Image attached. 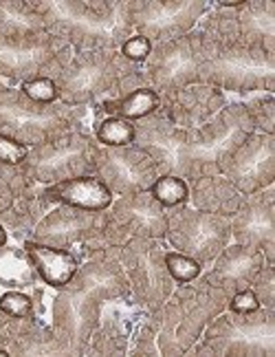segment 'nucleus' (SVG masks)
Masks as SVG:
<instances>
[{"label": "nucleus", "mask_w": 275, "mask_h": 357, "mask_svg": "<svg viewBox=\"0 0 275 357\" xmlns=\"http://www.w3.org/2000/svg\"><path fill=\"white\" fill-rule=\"evenodd\" d=\"M119 247L95 252L81 263L53 300V333L64 355H86L93 331L108 302L130 298V284L123 271Z\"/></svg>", "instance_id": "nucleus-1"}, {"label": "nucleus", "mask_w": 275, "mask_h": 357, "mask_svg": "<svg viewBox=\"0 0 275 357\" xmlns=\"http://www.w3.org/2000/svg\"><path fill=\"white\" fill-rule=\"evenodd\" d=\"M227 302L229 296L203 276L178 284L159 309L148 311L132 355H187Z\"/></svg>", "instance_id": "nucleus-2"}, {"label": "nucleus", "mask_w": 275, "mask_h": 357, "mask_svg": "<svg viewBox=\"0 0 275 357\" xmlns=\"http://www.w3.org/2000/svg\"><path fill=\"white\" fill-rule=\"evenodd\" d=\"M47 31L79 51H119L134 33L128 0H33Z\"/></svg>", "instance_id": "nucleus-3"}, {"label": "nucleus", "mask_w": 275, "mask_h": 357, "mask_svg": "<svg viewBox=\"0 0 275 357\" xmlns=\"http://www.w3.org/2000/svg\"><path fill=\"white\" fill-rule=\"evenodd\" d=\"M53 82L62 104L81 108L150 86L143 66L128 62L119 51H73Z\"/></svg>", "instance_id": "nucleus-4"}, {"label": "nucleus", "mask_w": 275, "mask_h": 357, "mask_svg": "<svg viewBox=\"0 0 275 357\" xmlns=\"http://www.w3.org/2000/svg\"><path fill=\"white\" fill-rule=\"evenodd\" d=\"M84 108L62 102L40 104L29 100L20 89L0 84V135L11 137L26 148L47 144L58 137L84 130Z\"/></svg>", "instance_id": "nucleus-5"}, {"label": "nucleus", "mask_w": 275, "mask_h": 357, "mask_svg": "<svg viewBox=\"0 0 275 357\" xmlns=\"http://www.w3.org/2000/svg\"><path fill=\"white\" fill-rule=\"evenodd\" d=\"M251 132H256V126L242 102L227 104L207 123L187 130L183 148L185 181L223 174L227 159Z\"/></svg>", "instance_id": "nucleus-6"}, {"label": "nucleus", "mask_w": 275, "mask_h": 357, "mask_svg": "<svg viewBox=\"0 0 275 357\" xmlns=\"http://www.w3.org/2000/svg\"><path fill=\"white\" fill-rule=\"evenodd\" d=\"M187 355H275V309L218 313Z\"/></svg>", "instance_id": "nucleus-7"}, {"label": "nucleus", "mask_w": 275, "mask_h": 357, "mask_svg": "<svg viewBox=\"0 0 275 357\" xmlns=\"http://www.w3.org/2000/svg\"><path fill=\"white\" fill-rule=\"evenodd\" d=\"M201 84L242 95L275 91V53L260 47L212 49L201 68Z\"/></svg>", "instance_id": "nucleus-8"}, {"label": "nucleus", "mask_w": 275, "mask_h": 357, "mask_svg": "<svg viewBox=\"0 0 275 357\" xmlns=\"http://www.w3.org/2000/svg\"><path fill=\"white\" fill-rule=\"evenodd\" d=\"M165 231H168V210L150 192H136L113 201L106 210L102 231L81 247L79 254L93 256L95 252L110 247H121L130 238L163 241Z\"/></svg>", "instance_id": "nucleus-9"}, {"label": "nucleus", "mask_w": 275, "mask_h": 357, "mask_svg": "<svg viewBox=\"0 0 275 357\" xmlns=\"http://www.w3.org/2000/svg\"><path fill=\"white\" fill-rule=\"evenodd\" d=\"M201 31L212 49L260 47L275 53V5L271 0H242L238 7H216L203 20Z\"/></svg>", "instance_id": "nucleus-10"}, {"label": "nucleus", "mask_w": 275, "mask_h": 357, "mask_svg": "<svg viewBox=\"0 0 275 357\" xmlns=\"http://www.w3.org/2000/svg\"><path fill=\"white\" fill-rule=\"evenodd\" d=\"M210 53L212 45L201 29H191L176 40L152 45V51L143 62L150 89L163 95L201 84V68L207 62Z\"/></svg>", "instance_id": "nucleus-11"}, {"label": "nucleus", "mask_w": 275, "mask_h": 357, "mask_svg": "<svg viewBox=\"0 0 275 357\" xmlns=\"http://www.w3.org/2000/svg\"><path fill=\"white\" fill-rule=\"evenodd\" d=\"M100 144L86 130H73L47 144L29 148L20 166L40 185L60 183L95 172Z\"/></svg>", "instance_id": "nucleus-12"}, {"label": "nucleus", "mask_w": 275, "mask_h": 357, "mask_svg": "<svg viewBox=\"0 0 275 357\" xmlns=\"http://www.w3.org/2000/svg\"><path fill=\"white\" fill-rule=\"evenodd\" d=\"M117 256L126 271L134 305L143 311L159 309L176 284L165 265V247L161 241L130 238L119 247Z\"/></svg>", "instance_id": "nucleus-13"}, {"label": "nucleus", "mask_w": 275, "mask_h": 357, "mask_svg": "<svg viewBox=\"0 0 275 357\" xmlns=\"http://www.w3.org/2000/svg\"><path fill=\"white\" fill-rule=\"evenodd\" d=\"M165 238L176 252L194 258L201 267H205L229 245L231 221L225 216L178 205L168 210Z\"/></svg>", "instance_id": "nucleus-14"}, {"label": "nucleus", "mask_w": 275, "mask_h": 357, "mask_svg": "<svg viewBox=\"0 0 275 357\" xmlns=\"http://www.w3.org/2000/svg\"><path fill=\"white\" fill-rule=\"evenodd\" d=\"M73 49L51 33L36 38L0 36V77L9 82H29L33 77H55Z\"/></svg>", "instance_id": "nucleus-15"}, {"label": "nucleus", "mask_w": 275, "mask_h": 357, "mask_svg": "<svg viewBox=\"0 0 275 357\" xmlns=\"http://www.w3.org/2000/svg\"><path fill=\"white\" fill-rule=\"evenodd\" d=\"M42 188L20 163H0V225L24 241L29 238L40 218L53 210L42 197Z\"/></svg>", "instance_id": "nucleus-16"}, {"label": "nucleus", "mask_w": 275, "mask_h": 357, "mask_svg": "<svg viewBox=\"0 0 275 357\" xmlns=\"http://www.w3.org/2000/svg\"><path fill=\"white\" fill-rule=\"evenodd\" d=\"M128 5L132 31L152 45L189 33L207 13L203 0H128Z\"/></svg>", "instance_id": "nucleus-17"}, {"label": "nucleus", "mask_w": 275, "mask_h": 357, "mask_svg": "<svg viewBox=\"0 0 275 357\" xmlns=\"http://www.w3.org/2000/svg\"><path fill=\"white\" fill-rule=\"evenodd\" d=\"M95 176L117 197L150 192L159 170L155 161L136 146H100L95 155Z\"/></svg>", "instance_id": "nucleus-18"}, {"label": "nucleus", "mask_w": 275, "mask_h": 357, "mask_svg": "<svg viewBox=\"0 0 275 357\" xmlns=\"http://www.w3.org/2000/svg\"><path fill=\"white\" fill-rule=\"evenodd\" d=\"M223 176L244 197L271 188L275 181V135L251 132L227 159Z\"/></svg>", "instance_id": "nucleus-19"}, {"label": "nucleus", "mask_w": 275, "mask_h": 357, "mask_svg": "<svg viewBox=\"0 0 275 357\" xmlns=\"http://www.w3.org/2000/svg\"><path fill=\"white\" fill-rule=\"evenodd\" d=\"M104 218H106V210L88 212V210L68 208V205H55L53 210H49L38 221L29 241L71 252L77 245L79 247L88 245L100 234L104 227Z\"/></svg>", "instance_id": "nucleus-20"}, {"label": "nucleus", "mask_w": 275, "mask_h": 357, "mask_svg": "<svg viewBox=\"0 0 275 357\" xmlns=\"http://www.w3.org/2000/svg\"><path fill=\"white\" fill-rule=\"evenodd\" d=\"M231 238L258 247L265 263L275 265V190L273 185L249 195L231 218Z\"/></svg>", "instance_id": "nucleus-21"}, {"label": "nucleus", "mask_w": 275, "mask_h": 357, "mask_svg": "<svg viewBox=\"0 0 275 357\" xmlns=\"http://www.w3.org/2000/svg\"><path fill=\"white\" fill-rule=\"evenodd\" d=\"M187 130L174 126L161 115H150L146 119L134 121V144L139 150L155 161L159 174H174L185 178V148Z\"/></svg>", "instance_id": "nucleus-22"}, {"label": "nucleus", "mask_w": 275, "mask_h": 357, "mask_svg": "<svg viewBox=\"0 0 275 357\" xmlns=\"http://www.w3.org/2000/svg\"><path fill=\"white\" fill-rule=\"evenodd\" d=\"M159 98L161 104L157 115L165 117L183 130L203 126L227 106L225 93L210 84H191L178 91L163 93Z\"/></svg>", "instance_id": "nucleus-23"}, {"label": "nucleus", "mask_w": 275, "mask_h": 357, "mask_svg": "<svg viewBox=\"0 0 275 357\" xmlns=\"http://www.w3.org/2000/svg\"><path fill=\"white\" fill-rule=\"evenodd\" d=\"M146 315L148 311L136 307L134 302L132 309L117 307L108 313H102L86 355H132Z\"/></svg>", "instance_id": "nucleus-24"}, {"label": "nucleus", "mask_w": 275, "mask_h": 357, "mask_svg": "<svg viewBox=\"0 0 275 357\" xmlns=\"http://www.w3.org/2000/svg\"><path fill=\"white\" fill-rule=\"evenodd\" d=\"M214 267L205 273V280L223 289L227 296L249 289L258 271L265 267V254L249 245H227L214 260Z\"/></svg>", "instance_id": "nucleus-25"}, {"label": "nucleus", "mask_w": 275, "mask_h": 357, "mask_svg": "<svg viewBox=\"0 0 275 357\" xmlns=\"http://www.w3.org/2000/svg\"><path fill=\"white\" fill-rule=\"evenodd\" d=\"M45 201L55 205H68V208L88 210V212H104L113 205V192H110L95 174L66 178L60 183H51L42 188Z\"/></svg>", "instance_id": "nucleus-26"}, {"label": "nucleus", "mask_w": 275, "mask_h": 357, "mask_svg": "<svg viewBox=\"0 0 275 357\" xmlns=\"http://www.w3.org/2000/svg\"><path fill=\"white\" fill-rule=\"evenodd\" d=\"M189 201L196 210L231 218L244 203V195L223 174L196 176L187 181Z\"/></svg>", "instance_id": "nucleus-27"}, {"label": "nucleus", "mask_w": 275, "mask_h": 357, "mask_svg": "<svg viewBox=\"0 0 275 357\" xmlns=\"http://www.w3.org/2000/svg\"><path fill=\"white\" fill-rule=\"evenodd\" d=\"M22 250L29 256L38 278L45 284L53 287V289H62V287L75 276V271L81 265L79 258L73 252L60 250V247H51L45 243H36L29 238L22 243Z\"/></svg>", "instance_id": "nucleus-28"}, {"label": "nucleus", "mask_w": 275, "mask_h": 357, "mask_svg": "<svg viewBox=\"0 0 275 357\" xmlns=\"http://www.w3.org/2000/svg\"><path fill=\"white\" fill-rule=\"evenodd\" d=\"M7 351L9 355H64L53 328L40 320V315L20 320L9 318Z\"/></svg>", "instance_id": "nucleus-29"}, {"label": "nucleus", "mask_w": 275, "mask_h": 357, "mask_svg": "<svg viewBox=\"0 0 275 357\" xmlns=\"http://www.w3.org/2000/svg\"><path fill=\"white\" fill-rule=\"evenodd\" d=\"M47 22L33 0H0V36L36 38L45 36Z\"/></svg>", "instance_id": "nucleus-30"}, {"label": "nucleus", "mask_w": 275, "mask_h": 357, "mask_svg": "<svg viewBox=\"0 0 275 357\" xmlns=\"http://www.w3.org/2000/svg\"><path fill=\"white\" fill-rule=\"evenodd\" d=\"M161 98L155 89L143 86L117 100H102L95 104V113L106 117H121L128 121H139L159 111Z\"/></svg>", "instance_id": "nucleus-31"}, {"label": "nucleus", "mask_w": 275, "mask_h": 357, "mask_svg": "<svg viewBox=\"0 0 275 357\" xmlns=\"http://www.w3.org/2000/svg\"><path fill=\"white\" fill-rule=\"evenodd\" d=\"M38 273L24 250L0 247V284L9 289H18L24 284H33Z\"/></svg>", "instance_id": "nucleus-32"}, {"label": "nucleus", "mask_w": 275, "mask_h": 357, "mask_svg": "<svg viewBox=\"0 0 275 357\" xmlns=\"http://www.w3.org/2000/svg\"><path fill=\"white\" fill-rule=\"evenodd\" d=\"M152 195L165 210L178 208V205H187L189 201V185L185 178L174 176V174H159L157 181L150 188Z\"/></svg>", "instance_id": "nucleus-33"}, {"label": "nucleus", "mask_w": 275, "mask_h": 357, "mask_svg": "<svg viewBox=\"0 0 275 357\" xmlns=\"http://www.w3.org/2000/svg\"><path fill=\"white\" fill-rule=\"evenodd\" d=\"M95 139L100 146L119 148V146H132L134 144V121L121 119V117H106L95 126Z\"/></svg>", "instance_id": "nucleus-34"}, {"label": "nucleus", "mask_w": 275, "mask_h": 357, "mask_svg": "<svg viewBox=\"0 0 275 357\" xmlns=\"http://www.w3.org/2000/svg\"><path fill=\"white\" fill-rule=\"evenodd\" d=\"M40 298H42V289H38V287L31 296L18 289H9L0 296V311L13 320L31 318V315H40Z\"/></svg>", "instance_id": "nucleus-35"}, {"label": "nucleus", "mask_w": 275, "mask_h": 357, "mask_svg": "<svg viewBox=\"0 0 275 357\" xmlns=\"http://www.w3.org/2000/svg\"><path fill=\"white\" fill-rule=\"evenodd\" d=\"M246 106L258 132L275 135V98L273 93H253L251 100L242 102Z\"/></svg>", "instance_id": "nucleus-36"}, {"label": "nucleus", "mask_w": 275, "mask_h": 357, "mask_svg": "<svg viewBox=\"0 0 275 357\" xmlns=\"http://www.w3.org/2000/svg\"><path fill=\"white\" fill-rule=\"evenodd\" d=\"M165 265H168V271H170V276L176 284L191 282L203 273V267L196 263L194 258H189V256L176 252V250L165 252Z\"/></svg>", "instance_id": "nucleus-37"}, {"label": "nucleus", "mask_w": 275, "mask_h": 357, "mask_svg": "<svg viewBox=\"0 0 275 357\" xmlns=\"http://www.w3.org/2000/svg\"><path fill=\"white\" fill-rule=\"evenodd\" d=\"M251 289L260 302V307L275 309V265L265 263V267L258 271L256 280L251 282Z\"/></svg>", "instance_id": "nucleus-38"}, {"label": "nucleus", "mask_w": 275, "mask_h": 357, "mask_svg": "<svg viewBox=\"0 0 275 357\" xmlns=\"http://www.w3.org/2000/svg\"><path fill=\"white\" fill-rule=\"evenodd\" d=\"M20 91L29 100L40 102V104H55V102H60L58 86H55V82L51 77H33L29 82H22Z\"/></svg>", "instance_id": "nucleus-39"}, {"label": "nucleus", "mask_w": 275, "mask_h": 357, "mask_svg": "<svg viewBox=\"0 0 275 357\" xmlns=\"http://www.w3.org/2000/svg\"><path fill=\"white\" fill-rule=\"evenodd\" d=\"M150 51H152V43H150L148 38L136 36V33H132L119 49L121 56L132 64H143L150 56Z\"/></svg>", "instance_id": "nucleus-40"}, {"label": "nucleus", "mask_w": 275, "mask_h": 357, "mask_svg": "<svg viewBox=\"0 0 275 357\" xmlns=\"http://www.w3.org/2000/svg\"><path fill=\"white\" fill-rule=\"evenodd\" d=\"M29 148L24 144L11 139V137L0 135V163H9V166H18V163L24 161Z\"/></svg>", "instance_id": "nucleus-41"}, {"label": "nucleus", "mask_w": 275, "mask_h": 357, "mask_svg": "<svg viewBox=\"0 0 275 357\" xmlns=\"http://www.w3.org/2000/svg\"><path fill=\"white\" fill-rule=\"evenodd\" d=\"M227 309L233 313H253L260 309V302H258L253 289L249 287V289H242V291H236L233 296H229Z\"/></svg>", "instance_id": "nucleus-42"}, {"label": "nucleus", "mask_w": 275, "mask_h": 357, "mask_svg": "<svg viewBox=\"0 0 275 357\" xmlns=\"http://www.w3.org/2000/svg\"><path fill=\"white\" fill-rule=\"evenodd\" d=\"M7 324H9V318L0 311V347L7 349Z\"/></svg>", "instance_id": "nucleus-43"}, {"label": "nucleus", "mask_w": 275, "mask_h": 357, "mask_svg": "<svg viewBox=\"0 0 275 357\" xmlns=\"http://www.w3.org/2000/svg\"><path fill=\"white\" fill-rule=\"evenodd\" d=\"M7 245V229L0 225V247H5Z\"/></svg>", "instance_id": "nucleus-44"}]
</instances>
